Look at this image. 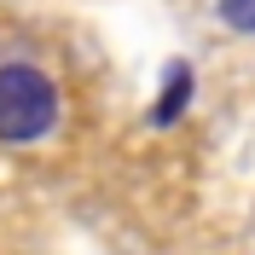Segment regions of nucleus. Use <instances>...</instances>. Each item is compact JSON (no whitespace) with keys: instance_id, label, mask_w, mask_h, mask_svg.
<instances>
[{"instance_id":"1","label":"nucleus","mask_w":255,"mask_h":255,"mask_svg":"<svg viewBox=\"0 0 255 255\" xmlns=\"http://www.w3.org/2000/svg\"><path fill=\"white\" fill-rule=\"evenodd\" d=\"M58 122V87L35 64H0V139L29 145Z\"/></svg>"},{"instance_id":"2","label":"nucleus","mask_w":255,"mask_h":255,"mask_svg":"<svg viewBox=\"0 0 255 255\" xmlns=\"http://www.w3.org/2000/svg\"><path fill=\"white\" fill-rule=\"evenodd\" d=\"M191 99H197V70H191L186 58H168L162 64V87H157V99H151L145 122L151 128H174L180 116L191 111Z\"/></svg>"},{"instance_id":"3","label":"nucleus","mask_w":255,"mask_h":255,"mask_svg":"<svg viewBox=\"0 0 255 255\" xmlns=\"http://www.w3.org/2000/svg\"><path fill=\"white\" fill-rule=\"evenodd\" d=\"M215 12H221V23L232 35H255V0H221Z\"/></svg>"}]
</instances>
